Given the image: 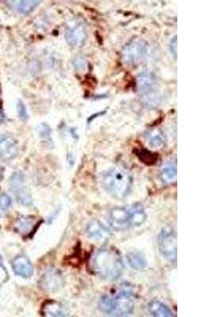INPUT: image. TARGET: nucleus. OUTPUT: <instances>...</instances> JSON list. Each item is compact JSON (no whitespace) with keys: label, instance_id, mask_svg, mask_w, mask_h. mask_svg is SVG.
Returning <instances> with one entry per match:
<instances>
[{"label":"nucleus","instance_id":"423d86ee","mask_svg":"<svg viewBox=\"0 0 211 317\" xmlns=\"http://www.w3.org/2000/svg\"><path fill=\"white\" fill-rule=\"evenodd\" d=\"M158 246L162 256L171 263L177 261V236L170 227L162 229L158 236Z\"/></svg>","mask_w":211,"mask_h":317},{"label":"nucleus","instance_id":"6ab92c4d","mask_svg":"<svg viewBox=\"0 0 211 317\" xmlns=\"http://www.w3.org/2000/svg\"><path fill=\"white\" fill-rule=\"evenodd\" d=\"M44 315L49 316L59 317L65 316L66 314L63 307L59 304L55 302H49L43 307Z\"/></svg>","mask_w":211,"mask_h":317},{"label":"nucleus","instance_id":"f8f14e48","mask_svg":"<svg viewBox=\"0 0 211 317\" xmlns=\"http://www.w3.org/2000/svg\"><path fill=\"white\" fill-rule=\"evenodd\" d=\"M11 265L15 274L23 278H29L33 274V265L26 256H20L14 258Z\"/></svg>","mask_w":211,"mask_h":317},{"label":"nucleus","instance_id":"4be33fe9","mask_svg":"<svg viewBox=\"0 0 211 317\" xmlns=\"http://www.w3.org/2000/svg\"><path fill=\"white\" fill-rule=\"evenodd\" d=\"M12 204L10 197L6 194L3 193L0 195V210L6 211L8 209Z\"/></svg>","mask_w":211,"mask_h":317},{"label":"nucleus","instance_id":"b1692460","mask_svg":"<svg viewBox=\"0 0 211 317\" xmlns=\"http://www.w3.org/2000/svg\"><path fill=\"white\" fill-rule=\"evenodd\" d=\"M39 133L41 137L43 138L49 137L51 133L49 127L45 124H42L39 129Z\"/></svg>","mask_w":211,"mask_h":317},{"label":"nucleus","instance_id":"aec40b11","mask_svg":"<svg viewBox=\"0 0 211 317\" xmlns=\"http://www.w3.org/2000/svg\"><path fill=\"white\" fill-rule=\"evenodd\" d=\"M135 154L139 160L147 165H153L158 161L157 155L148 150L138 149L135 151Z\"/></svg>","mask_w":211,"mask_h":317},{"label":"nucleus","instance_id":"5701e85b","mask_svg":"<svg viewBox=\"0 0 211 317\" xmlns=\"http://www.w3.org/2000/svg\"><path fill=\"white\" fill-rule=\"evenodd\" d=\"M17 109L19 116L23 120H27L28 118L27 109L24 104L21 101H19L17 105Z\"/></svg>","mask_w":211,"mask_h":317},{"label":"nucleus","instance_id":"6e6552de","mask_svg":"<svg viewBox=\"0 0 211 317\" xmlns=\"http://www.w3.org/2000/svg\"><path fill=\"white\" fill-rule=\"evenodd\" d=\"M10 186L17 201L25 206L32 204V198L25 185V178L20 173H15L10 179Z\"/></svg>","mask_w":211,"mask_h":317},{"label":"nucleus","instance_id":"393cba45","mask_svg":"<svg viewBox=\"0 0 211 317\" xmlns=\"http://www.w3.org/2000/svg\"><path fill=\"white\" fill-rule=\"evenodd\" d=\"M177 37L175 36L172 40H171L170 43V50L171 52L174 54L175 57H176L177 53Z\"/></svg>","mask_w":211,"mask_h":317},{"label":"nucleus","instance_id":"9d476101","mask_svg":"<svg viewBox=\"0 0 211 317\" xmlns=\"http://www.w3.org/2000/svg\"><path fill=\"white\" fill-rule=\"evenodd\" d=\"M18 154L16 141L8 134H0V158L8 161L16 157Z\"/></svg>","mask_w":211,"mask_h":317},{"label":"nucleus","instance_id":"1a4fd4ad","mask_svg":"<svg viewBox=\"0 0 211 317\" xmlns=\"http://www.w3.org/2000/svg\"><path fill=\"white\" fill-rule=\"evenodd\" d=\"M87 33L83 24L74 22L67 28L66 38L68 43L73 47L83 46L86 41Z\"/></svg>","mask_w":211,"mask_h":317},{"label":"nucleus","instance_id":"ddd939ff","mask_svg":"<svg viewBox=\"0 0 211 317\" xmlns=\"http://www.w3.org/2000/svg\"><path fill=\"white\" fill-rule=\"evenodd\" d=\"M7 2L12 9L21 14H28L32 12L42 2L39 0H19Z\"/></svg>","mask_w":211,"mask_h":317},{"label":"nucleus","instance_id":"f03ea898","mask_svg":"<svg viewBox=\"0 0 211 317\" xmlns=\"http://www.w3.org/2000/svg\"><path fill=\"white\" fill-rule=\"evenodd\" d=\"M146 218L143 206L135 204L112 209L108 213V223L116 231H123L140 226Z\"/></svg>","mask_w":211,"mask_h":317},{"label":"nucleus","instance_id":"9b49d317","mask_svg":"<svg viewBox=\"0 0 211 317\" xmlns=\"http://www.w3.org/2000/svg\"><path fill=\"white\" fill-rule=\"evenodd\" d=\"M41 288L48 292H54L58 290L63 283L62 275L56 269H50L46 272L39 281Z\"/></svg>","mask_w":211,"mask_h":317},{"label":"nucleus","instance_id":"dca6fc26","mask_svg":"<svg viewBox=\"0 0 211 317\" xmlns=\"http://www.w3.org/2000/svg\"><path fill=\"white\" fill-rule=\"evenodd\" d=\"M160 177L163 181L167 184L173 183L177 179V164L174 161L169 162L162 168Z\"/></svg>","mask_w":211,"mask_h":317},{"label":"nucleus","instance_id":"f257e3e1","mask_svg":"<svg viewBox=\"0 0 211 317\" xmlns=\"http://www.w3.org/2000/svg\"><path fill=\"white\" fill-rule=\"evenodd\" d=\"M92 272L107 281H114L122 275L124 265L118 251L113 248L101 249L93 254L90 261Z\"/></svg>","mask_w":211,"mask_h":317},{"label":"nucleus","instance_id":"20e7f679","mask_svg":"<svg viewBox=\"0 0 211 317\" xmlns=\"http://www.w3.org/2000/svg\"><path fill=\"white\" fill-rule=\"evenodd\" d=\"M101 182L109 194L118 199H122L130 192L132 178L127 171L114 168L103 174Z\"/></svg>","mask_w":211,"mask_h":317},{"label":"nucleus","instance_id":"7ed1b4c3","mask_svg":"<svg viewBox=\"0 0 211 317\" xmlns=\"http://www.w3.org/2000/svg\"><path fill=\"white\" fill-rule=\"evenodd\" d=\"M135 300L133 292L128 287H123L101 297L99 308L101 312L109 316H127L134 311Z\"/></svg>","mask_w":211,"mask_h":317},{"label":"nucleus","instance_id":"0eeeda50","mask_svg":"<svg viewBox=\"0 0 211 317\" xmlns=\"http://www.w3.org/2000/svg\"><path fill=\"white\" fill-rule=\"evenodd\" d=\"M147 53V44L144 40L135 39L125 46L123 58L128 63H136L142 60Z\"/></svg>","mask_w":211,"mask_h":317},{"label":"nucleus","instance_id":"412c9836","mask_svg":"<svg viewBox=\"0 0 211 317\" xmlns=\"http://www.w3.org/2000/svg\"><path fill=\"white\" fill-rule=\"evenodd\" d=\"M148 141L152 146L155 148L161 147L164 142L163 135L159 131H155L151 133L148 137Z\"/></svg>","mask_w":211,"mask_h":317},{"label":"nucleus","instance_id":"a211bd4d","mask_svg":"<svg viewBox=\"0 0 211 317\" xmlns=\"http://www.w3.org/2000/svg\"><path fill=\"white\" fill-rule=\"evenodd\" d=\"M36 228L33 219L28 217L19 218L15 223V228L17 232L23 235H30Z\"/></svg>","mask_w":211,"mask_h":317},{"label":"nucleus","instance_id":"4468645a","mask_svg":"<svg viewBox=\"0 0 211 317\" xmlns=\"http://www.w3.org/2000/svg\"><path fill=\"white\" fill-rule=\"evenodd\" d=\"M147 309L148 312L154 317H169L174 316L172 311L167 305L157 300L151 301L148 304Z\"/></svg>","mask_w":211,"mask_h":317},{"label":"nucleus","instance_id":"bb28decb","mask_svg":"<svg viewBox=\"0 0 211 317\" xmlns=\"http://www.w3.org/2000/svg\"><path fill=\"white\" fill-rule=\"evenodd\" d=\"M1 169H0V177H1Z\"/></svg>","mask_w":211,"mask_h":317},{"label":"nucleus","instance_id":"a878e982","mask_svg":"<svg viewBox=\"0 0 211 317\" xmlns=\"http://www.w3.org/2000/svg\"><path fill=\"white\" fill-rule=\"evenodd\" d=\"M4 115L2 111L0 110V124H1L4 120Z\"/></svg>","mask_w":211,"mask_h":317},{"label":"nucleus","instance_id":"39448f33","mask_svg":"<svg viewBox=\"0 0 211 317\" xmlns=\"http://www.w3.org/2000/svg\"><path fill=\"white\" fill-rule=\"evenodd\" d=\"M137 90L140 98L148 106L158 105L161 99V91L153 76L143 72L137 78Z\"/></svg>","mask_w":211,"mask_h":317},{"label":"nucleus","instance_id":"f3484780","mask_svg":"<svg viewBox=\"0 0 211 317\" xmlns=\"http://www.w3.org/2000/svg\"><path fill=\"white\" fill-rule=\"evenodd\" d=\"M129 266L136 270H141L147 266V261L143 253L131 252L127 256Z\"/></svg>","mask_w":211,"mask_h":317},{"label":"nucleus","instance_id":"2eb2a0df","mask_svg":"<svg viewBox=\"0 0 211 317\" xmlns=\"http://www.w3.org/2000/svg\"><path fill=\"white\" fill-rule=\"evenodd\" d=\"M87 233L91 239L101 240L109 235L106 228L96 220H92L87 226Z\"/></svg>","mask_w":211,"mask_h":317}]
</instances>
